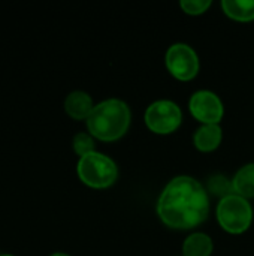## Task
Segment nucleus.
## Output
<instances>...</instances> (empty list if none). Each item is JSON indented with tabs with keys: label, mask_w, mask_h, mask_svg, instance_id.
<instances>
[{
	"label": "nucleus",
	"mask_w": 254,
	"mask_h": 256,
	"mask_svg": "<svg viewBox=\"0 0 254 256\" xmlns=\"http://www.w3.org/2000/svg\"><path fill=\"white\" fill-rule=\"evenodd\" d=\"M210 213L205 188L193 177L178 176L171 180L157 201L160 220L172 230H192L204 224Z\"/></svg>",
	"instance_id": "1"
},
{
	"label": "nucleus",
	"mask_w": 254,
	"mask_h": 256,
	"mask_svg": "<svg viewBox=\"0 0 254 256\" xmlns=\"http://www.w3.org/2000/svg\"><path fill=\"white\" fill-rule=\"evenodd\" d=\"M132 112L121 99H106L94 105L90 117L85 120L88 134L105 142L120 140L130 126Z\"/></svg>",
	"instance_id": "2"
},
{
	"label": "nucleus",
	"mask_w": 254,
	"mask_h": 256,
	"mask_svg": "<svg viewBox=\"0 0 254 256\" xmlns=\"http://www.w3.org/2000/svg\"><path fill=\"white\" fill-rule=\"evenodd\" d=\"M76 172L79 180L93 189H106L112 186L118 177L115 162L109 156L99 152L79 158Z\"/></svg>",
	"instance_id": "3"
},
{
	"label": "nucleus",
	"mask_w": 254,
	"mask_h": 256,
	"mask_svg": "<svg viewBox=\"0 0 254 256\" xmlns=\"http://www.w3.org/2000/svg\"><path fill=\"white\" fill-rule=\"evenodd\" d=\"M217 220L226 232L243 234L253 222V207L249 200L235 194L229 195L217 206Z\"/></svg>",
	"instance_id": "4"
},
{
	"label": "nucleus",
	"mask_w": 254,
	"mask_h": 256,
	"mask_svg": "<svg viewBox=\"0 0 254 256\" xmlns=\"http://www.w3.org/2000/svg\"><path fill=\"white\" fill-rule=\"evenodd\" d=\"M147 128L159 135H168L175 132L183 122L181 108L172 100H156L153 102L144 116Z\"/></svg>",
	"instance_id": "5"
},
{
	"label": "nucleus",
	"mask_w": 254,
	"mask_h": 256,
	"mask_svg": "<svg viewBox=\"0 0 254 256\" xmlns=\"http://www.w3.org/2000/svg\"><path fill=\"white\" fill-rule=\"evenodd\" d=\"M165 63L172 76L180 81H190L199 72V57L187 44H174L165 54Z\"/></svg>",
	"instance_id": "6"
},
{
	"label": "nucleus",
	"mask_w": 254,
	"mask_h": 256,
	"mask_svg": "<svg viewBox=\"0 0 254 256\" xmlns=\"http://www.w3.org/2000/svg\"><path fill=\"white\" fill-rule=\"evenodd\" d=\"M189 110L192 116L204 124H219L225 114L222 99L210 90L193 93L189 100Z\"/></svg>",
	"instance_id": "7"
},
{
	"label": "nucleus",
	"mask_w": 254,
	"mask_h": 256,
	"mask_svg": "<svg viewBox=\"0 0 254 256\" xmlns=\"http://www.w3.org/2000/svg\"><path fill=\"white\" fill-rule=\"evenodd\" d=\"M94 108L93 99L88 93L75 90L64 99V111L73 120H87Z\"/></svg>",
	"instance_id": "8"
},
{
	"label": "nucleus",
	"mask_w": 254,
	"mask_h": 256,
	"mask_svg": "<svg viewBox=\"0 0 254 256\" xmlns=\"http://www.w3.org/2000/svg\"><path fill=\"white\" fill-rule=\"evenodd\" d=\"M223 138L222 128L219 124H202L193 136V144L201 152H213L216 150Z\"/></svg>",
	"instance_id": "9"
},
{
	"label": "nucleus",
	"mask_w": 254,
	"mask_h": 256,
	"mask_svg": "<svg viewBox=\"0 0 254 256\" xmlns=\"http://www.w3.org/2000/svg\"><path fill=\"white\" fill-rule=\"evenodd\" d=\"M234 194L246 200L254 198V164H247L238 170L232 178Z\"/></svg>",
	"instance_id": "10"
},
{
	"label": "nucleus",
	"mask_w": 254,
	"mask_h": 256,
	"mask_svg": "<svg viewBox=\"0 0 254 256\" xmlns=\"http://www.w3.org/2000/svg\"><path fill=\"white\" fill-rule=\"evenodd\" d=\"M222 8L223 12L235 21L249 22L254 20V0H223Z\"/></svg>",
	"instance_id": "11"
},
{
	"label": "nucleus",
	"mask_w": 254,
	"mask_h": 256,
	"mask_svg": "<svg viewBox=\"0 0 254 256\" xmlns=\"http://www.w3.org/2000/svg\"><path fill=\"white\" fill-rule=\"evenodd\" d=\"M213 240L204 232H193L183 244L184 256H210L213 254Z\"/></svg>",
	"instance_id": "12"
},
{
	"label": "nucleus",
	"mask_w": 254,
	"mask_h": 256,
	"mask_svg": "<svg viewBox=\"0 0 254 256\" xmlns=\"http://www.w3.org/2000/svg\"><path fill=\"white\" fill-rule=\"evenodd\" d=\"M208 192H211L216 196H220L222 200L234 195V186H232V180L226 178L223 174H214L208 178L207 183Z\"/></svg>",
	"instance_id": "13"
},
{
	"label": "nucleus",
	"mask_w": 254,
	"mask_h": 256,
	"mask_svg": "<svg viewBox=\"0 0 254 256\" xmlns=\"http://www.w3.org/2000/svg\"><path fill=\"white\" fill-rule=\"evenodd\" d=\"M72 147H73V152L82 158V156H87L94 150V138L87 134V132H79L73 136V141H72Z\"/></svg>",
	"instance_id": "14"
},
{
	"label": "nucleus",
	"mask_w": 254,
	"mask_h": 256,
	"mask_svg": "<svg viewBox=\"0 0 254 256\" xmlns=\"http://www.w3.org/2000/svg\"><path fill=\"white\" fill-rule=\"evenodd\" d=\"M213 4L211 0H181L180 6L187 15H202Z\"/></svg>",
	"instance_id": "15"
},
{
	"label": "nucleus",
	"mask_w": 254,
	"mask_h": 256,
	"mask_svg": "<svg viewBox=\"0 0 254 256\" xmlns=\"http://www.w3.org/2000/svg\"><path fill=\"white\" fill-rule=\"evenodd\" d=\"M49 256H70V255H67V254H63V252H55V254H52V255H49Z\"/></svg>",
	"instance_id": "16"
},
{
	"label": "nucleus",
	"mask_w": 254,
	"mask_h": 256,
	"mask_svg": "<svg viewBox=\"0 0 254 256\" xmlns=\"http://www.w3.org/2000/svg\"><path fill=\"white\" fill-rule=\"evenodd\" d=\"M0 256H13V255H9V254H3V255H0Z\"/></svg>",
	"instance_id": "17"
}]
</instances>
